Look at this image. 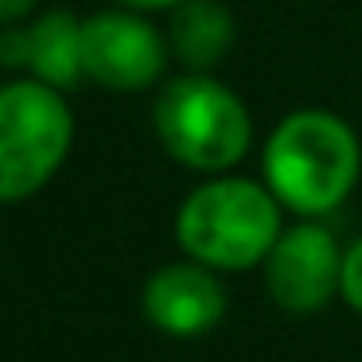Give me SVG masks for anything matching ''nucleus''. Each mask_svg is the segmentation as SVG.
<instances>
[{
	"label": "nucleus",
	"mask_w": 362,
	"mask_h": 362,
	"mask_svg": "<svg viewBox=\"0 0 362 362\" xmlns=\"http://www.w3.org/2000/svg\"><path fill=\"white\" fill-rule=\"evenodd\" d=\"M0 63L12 71H28L55 90H74L82 71V20L66 8H51L35 16L28 28L0 32Z\"/></svg>",
	"instance_id": "6e6552de"
},
{
	"label": "nucleus",
	"mask_w": 362,
	"mask_h": 362,
	"mask_svg": "<svg viewBox=\"0 0 362 362\" xmlns=\"http://www.w3.org/2000/svg\"><path fill=\"white\" fill-rule=\"evenodd\" d=\"M117 4L121 8H133V12H172L183 0H117Z\"/></svg>",
	"instance_id": "f8f14e48"
},
{
	"label": "nucleus",
	"mask_w": 362,
	"mask_h": 362,
	"mask_svg": "<svg viewBox=\"0 0 362 362\" xmlns=\"http://www.w3.org/2000/svg\"><path fill=\"white\" fill-rule=\"evenodd\" d=\"M152 129L168 156L199 175H226L253 152L250 105L214 74L168 78L152 102Z\"/></svg>",
	"instance_id": "7ed1b4c3"
},
{
	"label": "nucleus",
	"mask_w": 362,
	"mask_h": 362,
	"mask_svg": "<svg viewBox=\"0 0 362 362\" xmlns=\"http://www.w3.org/2000/svg\"><path fill=\"white\" fill-rule=\"evenodd\" d=\"M40 0H0V24H20L24 16H32Z\"/></svg>",
	"instance_id": "9b49d317"
},
{
	"label": "nucleus",
	"mask_w": 362,
	"mask_h": 362,
	"mask_svg": "<svg viewBox=\"0 0 362 362\" xmlns=\"http://www.w3.org/2000/svg\"><path fill=\"white\" fill-rule=\"evenodd\" d=\"M362 175V141L346 117L320 105L292 110L261 144V180L296 218H327Z\"/></svg>",
	"instance_id": "f257e3e1"
},
{
	"label": "nucleus",
	"mask_w": 362,
	"mask_h": 362,
	"mask_svg": "<svg viewBox=\"0 0 362 362\" xmlns=\"http://www.w3.org/2000/svg\"><path fill=\"white\" fill-rule=\"evenodd\" d=\"M74 144V113L63 90L40 78L0 86V203L40 195Z\"/></svg>",
	"instance_id": "20e7f679"
},
{
	"label": "nucleus",
	"mask_w": 362,
	"mask_h": 362,
	"mask_svg": "<svg viewBox=\"0 0 362 362\" xmlns=\"http://www.w3.org/2000/svg\"><path fill=\"white\" fill-rule=\"evenodd\" d=\"M339 300L362 315V234L343 245V273H339Z\"/></svg>",
	"instance_id": "9d476101"
},
{
	"label": "nucleus",
	"mask_w": 362,
	"mask_h": 362,
	"mask_svg": "<svg viewBox=\"0 0 362 362\" xmlns=\"http://www.w3.org/2000/svg\"><path fill=\"white\" fill-rule=\"evenodd\" d=\"M168 51L183 71L214 74L234 47V16L222 0H183L168 16Z\"/></svg>",
	"instance_id": "1a4fd4ad"
},
{
	"label": "nucleus",
	"mask_w": 362,
	"mask_h": 362,
	"mask_svg": "<svg viewBox=\"0 0 362 362\" xmlns=\"http://www.w3.org/2000/svg\"><path fill=\"white\" fill-rule=\"evenodd\" d=\"M284 222V206L250 175H206L175 211V245L183 257L218 273H250L265 265Z\"/></svg>",
	"instance_id": "f03ea898"
},
{
	"label": "nucleus",
	"mask_w": 362,
	"mask_h": 362,
	"mask_svg": "<svg viewBox=\"0 0 362 362\" xmlns=\"http://www.w3.org/2000/svg\"><path fill=\"white\" fill-rule=\"evenodd\" d=\"M172 51L168 35L144 12L105 8L82 20V71L94 86L136 94L164 78Z\"/></svg>",
	"instance_id": "39448f33"
},
{
	"label": "nucleus",
	"mask_w": 362,
	"mask_h": 362,
	"mask_svg": "<svg viewBox=\"0 0 362 362\" xmlns=\"http://www.w3.org/2000/svg\"><path fill=\"white\" fill-rule=\"evenodd\" d=\"M261 273L269 300L284 315H320L331 300H339L343 242L323 226V218H296L281 230Z\"/></svg>",
	"instance_id": "423d86ee"
},
{
	"label": "nucleus",
	"mask_w": 362,
	"mask_h": 362,
	"mask_svg": "<svg viewBox=\"0 0 362 362\" xmlns=\"http://www.w3.org/2000/svg\"><path fill=\"white\" fill-rule=\"evenodd\" d=\"M141 312L160 335L168 339H199L211 335L230 312V292L218 269L183 257L160 265L141 288Z\"/></svg>",
	"instance_id": "0eeeda50"
}]
</instances>
